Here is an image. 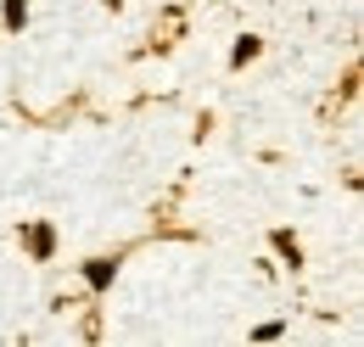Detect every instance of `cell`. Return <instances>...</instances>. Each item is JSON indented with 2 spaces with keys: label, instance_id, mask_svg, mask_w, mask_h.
I'll list each match as a JSON object with an SVG mask.
<instances>
[{
  "label": "cell",
  "instance_id": "obj_1",
  "mask_svg": "<svg viewBox=\"0 0 364 347\" xmlns=\"http://www.w3.org/2000/svg\"><path fill=\"white\" fill-rule=\"evenodd\" d=\"M118 252H112V258H107V252H101V258H85L79 263V274H85V286H90L95 297H107V292H112V280H118Z\"/></svg>",
  "mask_w": 364,
  "mask_h": 347
},
{
  "label": "cell",
  "instance_id": "obj_2",
  "mask_svg": "<svg viewBox=\"0 0 364 347\" xmlns=\"http://www.w3.org/2000/svg\"><path fill=\"white\" fill-rule=\"evenodd\" d=\"M23 247H28V258H34V263H50V258H56V224H46V218L23 224Z\"/></svg>",
  "mask_w": 364,
  "mask_h": 347
},
{
  "label": "cell",
  "instance_id": "obj_3",
  "mask_svg": "<svg viewBox=\"0 0 364 347\" xmlns=\"http://www.w3.org/2000/svg\"><path fill=\"white\" fill-rule=\"evenodd\" d=\"M269 247H274V258L286 263V269H303V241H297L291 230H269Z\"/></svg>",
  "mask_w": 364,
  "mask_h": 347
},
{
  "label": "cell",
  "instance_id": "obj_4",
  "mask_svg": "<svg viewBox=\"0 0 364 347\" xmlns=\"http://www.w3.org/2000/svg\"><path fill=\"white\" fill-rule=\"evenodd\" d=\"M0 28L6 34H23L28 28V0H0Z\"/></svg>",
  "mask_w": 364,
  "mask_h": 347
},
{
  "label": "cell",
  "instance_id": "obj_5",
  "mask_svg": "<svg viewBox=\"0 0 364 347\" xmlns=\"http://www.w3.org/2000/svg\"><path fill=\"white\" fill-rule=\"evenodd\" d=\"M258 56H264V40H258V34H241L235 50H230V68L241 73V68H247V62H258Z\"/></svg>",
  "mask_w": 364,
  "mask_h": 347
},
{
  "label": "cell",
  "instance_id": "obj_6",
  "mask_svg": "<svg viewBox=\"0 0 364 347\" xmlns=\"http://www.w3.org/2000/svg\"><path fill=\"white\" fill-rule=\"evenodd\" d=\"M286 336V319H264L258 331H252V342H280Z\"/></svg>",
  "mask_w": 364,
  "mask_h": 347
},
{
  "label": "cell",
  "instance_id": "obj_7",
  "mask_svg": "<svg viewBox=\"0 0 364 347\" xmlns=\"http://www.w3.org/2000/svg\"><path fill=\"white\" fill-rule=\"evenodd\" d=\"M101 6H107V11H118V6H124V0H101Z\"/></svg>",
  "mask_w": 364,
  "mask_h": 347
}]
</instances>
